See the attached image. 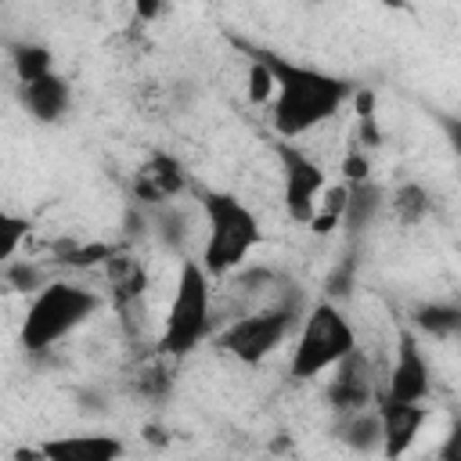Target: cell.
Here are the masks:
<instances>
[{"label":"cell","mask_w":461,"mask_h":461,"mask_svg":"<svg viewBox=\"0 0 461 461\" xmlns=\"http://www.w3.org/2000/svg\"><path fill=\"white\" fill-rule=\"evenodd\" d=\"M274 72V83H277V94H274V112H270V122L277 130V137L285 140H295L310 130H317L321 122H328L331 115H339V108L346 101H353L357 86L335 72H324L317 65H303V61H292L285 54H274V50H263V47H252Z\"/></svg>","instance_id":"1"},{"label":"cell","mask_w":461,"mask_h":461,"mask_svg":"<svg viewBox=\"0 0 461 461\" xmlns=\"http://www.w3.org/2000/svg\"><path fill=\"white\" fill-rule=\"evenodd\" d=\"M108 281H112V292H115V303L119 306H133L144 299V288H148V270L137 256H122L115 252L108 263Z\"/></svg>","instance_id":"14"},{"label":"cell","mask_w":461,"mask_h":461,"mask_svg":"<svg viewBox=\"0 0 461 461\" xmlns=\"http://www.w3.org/2000/svg\"><path fill=\"white\" fill-rule=\"evenodd\" d=\"M439 461H461V414H454V421H450V432H447V439L439 443Z\"/></svg>","instance_id":"29"},{"label":"cell","mask_w":461,"mask_h":461,"mask_svg":"<svg viewBox=\"0 0 461 461\" xmlns=\"http://www.w3.org/2000/svg\"><path fill=\"white\" fill-rule=\"evenodd\" d=\"M198 205L205 216V245H202V267L212 277H227L234 274L252 249L263 241V227L256 220V212L230 191H216V187H198Z\"/></svg>","instance_id":"2"},{"label":"cell","mask_w":461,"mask_h":461,"mask_svg":"<svg viewBox=\"0 0 461 461\" xmlns=\"http://www.w3.org/2000/svg\"><path fill=\"white\" fill-rule=\"evenodd\" d=\"M133 14L140 22H155L162 14V0H133Z\"/></svg>","instance_id":"31"},{"label":"cell","mask_w":461,"mask_h":461,"mask_svg":"<svg viewBox=\"0 0 461 461\" xmlns=\"http://www.w3.org/2000/svg\"><path fill=\"white\" fill-rule=\"evenodd\" d=\"M4 281H7V288H14V292H40L47 281H43V274L29 263V259H7L4 263Z\"/></svg>","instance_id":"26"},{"label":"cell","mask_w":461,"mask_h":461,"mask_svg":"<svg viewBox=\"0 0 461 461\" xmlns=\"http://www.w3.org/2000/svg\"><path fill=\"white\" fill-rule=\"evenodd\" d=\"M342 443L349 450H382V418H378V403L364 407V411H353V414H342Z\"/></svg>","instance_id":"17"},{"label":"cell","mask_w":461,"mask_h":461,"mask_svg":"<svg viewBox=\"0 0 461 461\" xmlns=\"http://www.w3.org/2000/svg\"><path fill=\"white\" fill-rule=\"evenodd\" d=\"M169 371L166 367H144L140 375H137V393L140 396H166V389H169Z\"/></svg>","instance_id":"28"},{"label":"cell","mask_w":461,"mask_h":461,"mask_svg":"<svg viewBox=\"0 0 461 461\" xmlns=\"http://www.w3.org/2000/svg\"><path fill=\"white\" fill-rule=\"evenodd\" d=\"M101 310V295L76 281H47L25 317H22V346L29 353H47L54 342L68 339L79 324H86Z\"/></svg>","instance_id":"4"},{"label":"cell","mask_w":461,"mask_h":461,"mask_svg":"<svg viewBox=\"0 0 461 461\" xmlns=\"http://www.w3.org/2000/svg\"><path fill=\"white\" fill-rule=\"evenodd\" d=\"M385 205H389V212H393V220H396L400 227H418V223L429 216L432 198H429V191H425L421 184L407 180V184H400L393 194H385Z\"/></svg>","instance_id":"19"},{"label":"cell","mask_w":461,"mask_h":461,"mask_svg":"<svg viewBox=\"0 0 461 461\" xmlns=\"http://www.w3.org/2000/svg\"><path fill=\"white\" fill-rule=\"evenodd\" d=\"M29 230H32L29 216L0 212V259H4V263L18 256V249H22V241L29 238Z\"/></svg>","instance_id":"23"},{"label":"cell","mask_w":461,"mask_h":461,"mask_svg":"<svg viewBox=\"0 0 461 461\" xmlns=\"http://www.w3.org/2000/svg\"><path fill=\"white\" fill-rule=\"evenodd\" d=\"M155 216H151V227L158 230V238H162V245H180V238L187 234V216L169 202V205H158V209H151Z\"/></svg>","instance_id":"24"},{"label":"cell","mask_w":461,"mask_h":461,"mask_svg":"<svg viewBox=\"0 0 461 461\" xmlns=\"http://www.w3.org/2000/svg\"><path fill=\"white\" fill-rule=\"evenodd\" d=\"M40 450L50 461H115L119 454H126L122 439L101 436V432H90V436H58V439H47Z\"/></svg>","instance_id":"13"},{"label":"cell","mask_w":461,"mask_h":461,"mask_svg":"<svg viewBox=\"0 0 461 461\" xmlns=\"http://www.w3.org/2000/svg\"><path fill=\"white\" fill-rule=\"evenodd\" d=\"M205 339H212V274L202 267V259H184L155 353L176 364L191 357Z\"/></svg>","instance_id":"3"},{"label":"cell","mask_w":461,"mask_h":461,"mask_svg":"<svg viewBox=\"0 0 461 461\" xmlns=\"http://www.w3.org/2000/svg\"><path fill=\"white\" fill-rule=\"evenodd\" d=\"M274 151H277L281 180H285V212L295 223H310L313 212H317V202H321V194L328 187L324 166L317 158H310L299 144L285 140V137L274 144Z\"/></svg>","instance_id":"7"},{"label":"cell","mask_w":461,"mask_h":461,"mask_svg":"<svg viewBox=\"0 0 461 461\" xmlns=\"http://www.w3.org/2000/svg\"><path fill=\"white\" fill-rule=\"evenodd\" d=\"M353 108H357V122H360V144L364 148H378L382 144V130H378L375 94L371 90H357L353 94Z\"/></svg>","instance_id":"22"},{"label":"cell","mask_w":461,"mask_h":461,"mask_svg":"<svg viewBox=\"0 0 461 461\" xmlns=\"http://www.w3.org/2000/svg\"><path fill=\"white\" fill-rule=\"evenodd\" d=\"M7 58H11V68H14L18 83H32V79L54 72V54H50V47L32 43V40H14V43H7Z\"/></svg>","instance_id":"18"},{"label":"cell","mask_w":461,"mask_h":461,"mask_svg":"<svg viewBox=\"0 0 461 461\" xmlns=\"http://www.w3.org/2000/svg\"><path fill=\"white\" fill-rule=\"evenodd\" d=\"M18 101H22V108L36 122L50 126V122H61L68 115V108H72V86H68L65 76L47 72V76H40L32 83H18Z\"/></svg>","instance_id":"12"},{"label":"cell","mask_w":461,"mask_h":461,"mask_svg":"<svg viewBox=\"0 0 461 461\" xmlns=\"http://www.w3.org/2000/svg\"><path fill=\"white\" fill-rule=\"evenodd\" d=\"M378 385H375V375H371V364L360 349L346 353L339 364H335V375L328 382V403L331 411L342 418V414H353V411H364L371 403H378Z\"/></svg>","instance_id":"10"},{"label":"cell","mask_w":461,"mask_h":461,"mask_svg":"<svg viewBox=\"0 0 461 461\" xmlns=\"http://www.w3.org/2000/svg\"><path fill=\"white\" fill-rule=\"evenodd\" d=\"M346 194H349V184H339V187H324L321 202H317V212L313 220L306 223L313 234H331L342 227V212H346Z\"/></svg>","instance_id":"20"},{"label":"cell","mask_w":461,"mask_h":461,"mask_svg":"<svg viewBox=\"0 0 461 461\" xmlns=\"http://www.w3.org/2000/svg\"><path fill=\"white\" fill-rule=\"evenodd\" d=\"M411 321L421 335L432 339H461V306L457 303H418Z\"/></svg>","instance_id":"16"},{"label":"cell","mask_w":461,"mask_h":461,"mask_svg":"<svg viewBox=\"0 0 461 461\" xmlns=\"http://www.w3.org/2000/svg\"><path fill=\"white\" fill-rule=\"evenodd\" d=\"M130 191H133V202L144 205V209H158V205H169L173 198H180L187 191V173L180 166V158L166 155V151H151L133 180H130Z\"/></svg>","instance_id":"9"},{"label":"cell","mask_w":461,"mask_h":461,"mask_svg":"<svg viewBox=\"0 0 461 461\" xmlns=\"http://www.w3.org/2000/svg\"><path fill=\"white\" fill-rule=\"evenodd\" d=\"M299 324V306L295 303H277V306H259L238 321H230L216 335V349L234 357L238 364H259L267 360Z\"/></svg>","instance_id":"6"},{"label":"cell","mask_w":461,"mask_h":461,"mask_svg":"<svg viewBox=\"0 0 461 461\" xmlns=\"http://www.w3.org/2000/svg\"><path fill=\"white\" fill-rule=\"evenodd\" d=\"M353 349H357V331H353L349 317L331 299H321L299 321V335H295L292 360H288V378L310 382V378L331 371Z\"/></svg>","instance_id":"5"},{"label":"cell","mask_w":461,"mask_h":461,"mask_svg":"<svg viewBox=\"0 0 461 461\" xmlns=\"http://www.w3.org/2000/svg\"><path fill=\"white\" fill-rule=\"evenodd\" d=\"M112 256H115L112 245H104V241H90V245H65L58 263H68V267H97V263H108Z\"/></svg>","instance_id":"25"},{"label":"cell","mask_w":461,"mask_h":461,"mask_svg":"<svg viewBox=\"0 0 461 461\" xmlns=\"http://www.w3.org/2000/svg\"><path fill=\"white\" fill-rule=\"evenodd\" d=\"M245 47V43H241ZM245 54H249V101L252 104H267L274 94H277V83H274V72H270V65L252 50V47H245Z\"/></svg>","instance_id":"21"},{"label":"cell","mask_w":461,"mask_h":461,"mask_svg":"<svg viewBox=\"0 0 461 461\" xmlns=\"http://www.w3.org/2000/svg\"><path fill=\"white\" fill-rule=\"evenodd\" d=\"M310 4H321V0H310Z\"/></svg>","instance_id":"33"},{"label":"cell","mask_w":461,"mask_h":461,"mask_svg":"<svg viewBox=\"0 0 461 461\" xmlns=\"http://www.w3.org/2000/svg\"><path fill=\"white\" fill-rule=\"evenodd\" d=\"M342 176H346V184H364V180H371V166H367V148H364V144L346 151V158H342Z\"/></svg>","instance_id":"27"},{"label":"cell","mask_w":461,"mask_h":461,"mask_svg":"<svg viewBox=\"0 0 461 461\" xmlns=\"http://www.w3.org/2000/svg\"><path fill=\"white\" fill-rule=\"evenodd\" d=\"M378 418H382V454L385 457H400L414 447L418 432L429 421V407L425 400L418 403H403V400H385L378 396Z\"/></svg>","instance_id":"11"},{"label":"cell","mask_w":461,"mask_h":461,"mask_svg":"<svg viewBox=\"0 0 461 461\" xmlns=\"http://www.w3.org/2000/svg\"><path fill=\"white\" fill-rule=\"evenodd\" d=\"M382 205H385V191H382L378 184H371V180H364V184H349L346 212H342V227H346L349 234H360V230L382 212Z\"/></svg>","instance_id":"15"},{"label":"cell","mask_w":461,"mask_h":461,"mask_svg":"<svg viewBox=\"0 0 461 461\" xmlns=\"http://www.w3.org/2000/svg\"><path fill=\"white\" fill-rule=\"evenodd\" d=\"M378 4H382V7H389V11H407V7H411L407 0H378Z\"/></svg>","instance_id":"32"},{"label":"cell","mask_w":461,"mask_h":461,"mask_svg":"<svg viewBox=\"0 0 461 461\" xmlns=\"http://www.w3.org/2000/svg\"><path fill=\"white\" fill-rule=\"evenodd\" d=\"M439 130H443L450 151L461 158V115H439Z\"/></svg>","instance_id":"30"},{"label":"cell","mask_w":461,"mask_h":461,"mask_svg":"<svg viewBox=\"0 0 461 461\" xmlns=\"http://www.w3.org/2000/svg\"><path fill=\"white\" fill-rule=\"evenodd\" d=\"M429 389H432V375H429V360L421 353V342H418L414 328H400V335H396V357H393L385 389L378 396L418 403V400H429Z\"/></svg>","instance_id":"8"}]
</instances>
